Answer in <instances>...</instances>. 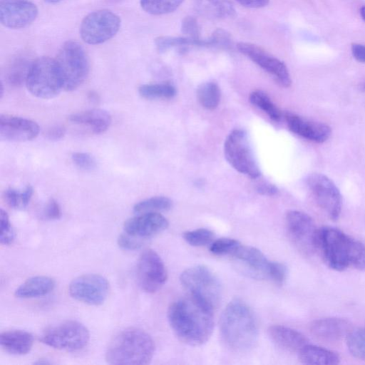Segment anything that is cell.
Returning <instances> with one entry per match:
<instances>
[{"mask_svg":"<svg viewBox=\"0 0 365 365\" xmlns=\"http://www.w3.org/2000/svg\"><path fill=\"white\" fill-rule=\"evenodd\" d=\"M34 193L32 186L27 185L23 190L9 188L5 190L4 197L6 203L14 209H24L29 203Z\"/></svg>","mask_w":365,"mask_h":365,"instance_id":"36","label":"cell"},{"mask_svg":"<svg viewBox=\"0 0 365 365\" xmlns=\"http://www.w3.org/2000/svg\"><path fill=\"white\" fill-rule=\"evenodd\" d=\"M209 47L222 49H230L233 46V41L230 33L222 29H216L208 38Z\"/></svg>","mask_w":365,"mask_h":365,"instance_id":"39","label":"cell"},{"mask_svg":"<svg viewBox=\"0 0 365 365\" xmlns=\"http://www.w3.org/2000/svg\"><path fill=\"white\" fill-rule=\"evenodd\" d=\"M173 206L172 200L164 196L152 197L137 202L133 207L135 213L160 212L169 210Z\"/></svg>","mask_w":365,"mask_h":365,"instance_id":"32","label":"cell"},{"mask_svg":"<svg viewBox=\"0 0 365 365\" xmlns=\"http://www.w3.org/2000/svg\"><path fill=\"white\" fill-rule=\"evenodd\" d=\"M257 192L262 195L274 196L278 193V189L274 185L269 183H262L256 188Z\"/></svg>","mask_w":365,"mask_h":365,"instance_id":"48","label":"cell"},{"mask_svg":"<svg viewBox=\"0 0 365 365\" xmlns=\"http://www.w3.org/2000/svg\"><path fill=\"white\" fill-rule=\"evenodd\" d=\"M346 341L351 354L365 361V329H352L346 336Z\"/></svg>","mask_w":365,"mask_h":365,"instance_id":"35","label":"cell"},{"mask_svg":"<svg viewBox=\"0 0 365 365\" xmlns=\"http://www.w3.org/2000/svg\"><path fill=\"white\" fill-rule=\"evenodd\" d=\"M137 279L140 288L148 293L158 292L166 282V267L155 250L148 249L141 253L137 264Z\"/></svg>","mask_w":365,"mask_h":365,"instance_id":"13","label":"cell"},{"mask_svg":"<svg viewBox=\"0 0 365 365\" xmlns=\"http://www.w3.org/2000/svg\"><path fill=\"white\" fill-rule=\"evenodd\" d=\"M298 356L299 361L306 364L335 365L340 362L336 352L309 344L299 351Z\"/></svg>","mask_w":365,"mask_h":365,"instance_id":"27","label":"cell"},{"mask_svg":"<svg viewBox=\"0 0 365 365\" xmlns=\"http://www.w3.org/2000/svg\"><path fill=\"white\" fill-rule=\"evenodd\" d=\"M184 240L191 246L202 247L210 245L214 240V232L206 228L186 231L182 234Z\"/></svg>","mask_w":365,"mask_h":365,"instance_id":"37","label":"cell"},{"mask_svg":"<svg viewBox=\"0 0 365 365\" xmlns=\"http://www.w3.org/2000/svg\"><path fill=\"white\" fill-rule=\"evenodd\" d=\"M39 134L38 124L27 118L7 114L0 115V139L10 142H26Z\"/></svg>","mask_w":365,"mask_h":365,"instance_id":"18","label":"cell"},{"mask_svg":"<svg viewBox=\"0 0 365 365\" xmlns=\"http://www.w3.org/2000/svg\"><path fill=\"white\" fill-rule=\"evenodd\" d=\"M287 232L292 243L304 255L317 252L318 229L313 219L299 210H289L285 216Z\"/></svg>","mask_w":365,"mask_h":365,"instance_id":"11","label":"cell"},{"mask_svg":"<svg viewBox=\"0 0 365 365\" xmlns=\"http://www.w3.org/2000/svg\"><path fill=\"white\" fill-rule=\"evenodd\" d=\"M43 217L46 220H54L61 217V210L58 202L50 199L43 210Z\"/></svg>","mask_w":365,"mask_h":365,"instance_id":"45","label":"cell"},{"mask_svg":"<svg viewBox=\"0 0 365 365\" xmlns=\"http://www.w3.org/2000/svg\"><path fill=\"white\" fill-rule=\"evenodd\" d=\"M44 1L48 4H57L63 0H44Z\"/></svg>","mask_w":365,"mask_h":365,"instance_id":"51","label":"cell"},{"mask_svg":"<svg viewBox=\"0 0 365 365\" xmlns=\"http://www.w3.org/2000/svg\"><path fill=\"white\" fill-rule=\"evenodd\" d=\"M241 5L253 9L262 8L267 6L269 0H236Z\"/></svg>","mask_w":365,"mask_h":365,"instance_id":"49","label":"cell"},{"mask_svg":"<svg viewBox=\"0 0 365 365\" xmlns=\"http://www.w3.org/2000/svg\"><path fill=\"white\" fill-rule=\"evenodd\" d=\"M142 242L133 236L127 233L121 234L118 238V246L125 250H135L139 249Z\"/></svg>","mask_w":365,"mask_h":365,"instance_id":"44","label":"cell"},{"mask_svg":"<svg viewBox=\"0 0 365 365\" xmlns=\"http://www.w3.org/2000/svg\"><path fill=\"white\" fill-rule=\"evenodd\" d=\"M138 93L145 99L172 98L177 93L175 86L169 83L144 84L139 87Z\"/></svg>","mask_w":365,"mask_h":365,"instance_id":"30","label":"cell"},{"mask_svg":"<svg viewBox=\"0 0 365 365\" xmlns=\"http://www.w3.org/2000/svg\"><path fill=\"white\" fill-rule=\"evenodd\" d=\"M220 89L212 81L200 84L197 89V97L202 107L207 110L215 109L220 101Z\"/></svg>","mask_w":365,"mask_h":365,"instance_id":"29","label":"cell"},{"mask_svg":"<svg viewBox=\"0 0 365 365\" xmlns=\"http://www.w3.org/2000/svg\"><path fill=\"white\" fill-rule=\"evenodd\" d=\"M168 225L167 219L160 212H145L128 219L123 228L125 233L140 240L163 232Z\"/></svg>","mask_w":365,"mask_h":365,"instance_id":"19","label":"cell"},{"mask_svg":"<svg viewBox=\"0 0 365 365\" xmlns=\"http://www.w3.org/2000/svg\"><path fill=\"white\" fill-rule=\"evenodd\" d=\"M155 45L160 52H165L167 50L177 46H207V39L195 40L187 36H158L155 39Z\"/></svg>","mask_w":365,"mask_h":365,"instance_id":"31","label":"cell"},{"mask_svg":"<svg viewBox=\"0 0 365 365\" xmlns=\"http://www.w3.org/2000/svg\"><path fill=\"white\" fill-rule=\"evenodd\" d=\"M195 7L202 16L212 19H223L235 15L230 0H196Z\"/></svg>","mask_w":365,"mask_h":365,"instance_id":"26","label":"cell"},{"mask_svg":"<svg viewBox=\"0 0 365 365\" xmlns=\"http://www.w3.org/2000/svg\"><path fill=\"white\" fill-rule=\"evenodd\" d=\"M65 128L61 125H53L46 131V137L50 140H58L65 135Z\"/></svg>","mask_w":365,"mask_h":365,"instance_id":"46","label":"cell"},{"mask_svg":"<svg viewBox=\"0 0 365 365\" xmlns=\"http://www.w3.org/2000/svg\"><path fill=\"white\" fill-rule=\"evenodd\" d=\"M184 0H140L142 9L152 15H163L175 11Z\"/></svg>","mask_w":365,"mask_h":365,"instance_id":"34","label":"cell"},{"mask_svg":"<svg viewBox=\"0 0 365 365\" xmlns=\"http://www.w3.org/2000/svg\"><path fill=\"white\" fill-rule=\"evenodd\" d=\"M362 89H363L364 91H365V83H364V85H363V86H362Z\"/></svg>","mask_w":365,"mask_h":365,"instance_id":"52","label":"cell"},{"mask_svg":"<svg viewBox=\"0 0 365 365\" xmlns=\"http://www.w3.org/2000/svg\"><path fill=\"white\" fill-rule=\"evenodd\" d=\"M231 257L247 276L256 279H269L272 261L257 248L242 244Z\"/></svg>","mask_w":365,"mask_h":365,"instance_id":"17","label":"cell"},{"mask_svg":"<svg viewBox=\"0 0 365 365\" xmlns=\"http://www.w3.org/2000/svg\"><path fill=\"white\" fill-rule=\"evenodd\" d=\"M34 96L50 99L63 89L61 74L55 59L43 56L34 61L25 83Z\"/></svg>","mask_w":365,"mask_h":365,"instance_id":"7","label":"cell"},{"mask_svg":"<svg viewBox=\"0 0 365 365\" xmlns=\"http://www.w3.org/2000/svg\"><path fill=\"white\" fill-rule=\"evenodd\" d=\"M1 346L7 352L24 355L29 353L34 344L33 335L23 330H10L0 334Z\"/></svg>","mask_w":365,"mask_h":365,"instance_id":"24","label":"cell"},{"mask_svg":"<svg viewBox=\"0 0 365 365\" xmlns=\"http://www.w3.org/2000/svg\"><path fill=\"white\" fill-rule=\"evenodd\" d=\"M237 48L241 53L272 75L282 86L285 88L290 86L291 77L284 62L254 43L239 42L237 44Z\"/></svg>","mask_w":365,"mask_h":365,"instance_id":"15","label":"cell"},{"mask_svg":"<svg viewBox=\"0 0 365 365\" xmlns=\"http://www.w3.org/2000/svg\"><path fill=\"white\" fill-rule=\"evenodd\" d=\"M249 99L252 104L263 110L272 120L274 121L280 120L282 116L280 110L264 92L255 91L250 93Z\"/></svg>","mask_w":365,"mask_h":365,"instance_id":"33","label":"cell"},{"mask_svg":"<svg viewBox=\"0 0 365 365\" xmlns=\"http://www.w3.org/2000/svg\"><path fill=\"white\" fill-rule=\"evenodd\" d=\"M224 154L229 164L239 173L252 179L259 177L260 170L245 130L235 129L227 135Z\"/></svg>","mask_w":365,"mask_h":365,"instance_id":"8","label":"cell"},{"mask_svg":"<svg viewBox=\"0 0 365 365\" xmlns=\"http://www.w3.org/2000/svg\"><path fill=\"white\" fill-rule=\"evenodd\" d=\"M55 60L64 90L74 91L86 79L89 72V63L86 53L79 43L74 41L65 42Z\"/></svg>","mask_w":365,"mask_h":365,"instance_id":"6","label":"cell"},{"mask_svg":"<svg viewBox=\"0 0 365 365\" xmlns=\"http://www.w3.org/2000/svg\"><path fill=\"white\" fill-rule=\"evenodd\" d=\"M351 49L354 58L357 61L365 63V45L353 43Z\"/></svg>","mask_w":365,"mask_h":365,"instance_id":"47","label":"cell"},{"mask_svg":"<svg viewBox=\"0 0 365 365\" xmlns=\"http://www.w3.org/2000/svg\"><path fill=\"white\" fill-rule=\"evenodd\" d=\"M168 319L175 336L189 346L205 344L213 331V310L188 294L170 305Z\"/></svg>","mask_w":365,"mask_h":365,"instance_id":"1","label":"cell"},{"mask_svg":"<svg viewBox=\"0 0 365 365\" xmlns=\"http://www.w3.org/2000/svg\"><path fill=\"white\" fill-rule=\"evenodd\" d=\"M181 31L187 37L195 40L200 39V32L197 21L193 16H187L182 19L181 23Z\"/></svg>","mask_w":365,"mask_h":365,"instance_id":"42","label":"cell"},{"mask_svg":"<svg viewBox=\"0 0 365 365\" xmlns=\"http://www.w3.org/2000/svg\"><path fill=\"white\" fill-rule=\"evenodd\" d=\"M32 62L23 56H18L13 59L6 72L7 82L13 86H20L26 83Z\"/></svg>","mask_w":365,"mask_h":365,"instance_id":"28","label":"cell"},{"mask_svg":"<svg viewBox=\"0 0 365 365\" xmlns=\"http://www.w3.org/2000/svg\"><path fill=\"white\" fill-rule=\"evenodd\" d=\"M220 331L226 346L238 353L251 350L259 337L256 317L252 309L240 299L230 302L222 311Z\"/></svg>","mask_w":365,"mask_h":365,"instance_id":"3","label":"cell"},{"mask_svg":"<svg viewBox=\"0 0 365 365\" xmlns=\"http://www.w3.org/2000/svg\"><path fill=\"white\" fill-rule=\"evenodd\" d=\"M73 163L81 170L91 171L96 168L95 158L88 153L75 152L71 155Z\"/></svg>","mask_w":365,"mask_h":365,"instance_id":"41","label":"cell"},{"mask_svg":"<svg viewBox=\"0 0 365 365\" xmlns=\"http://www.w3.org/2000/svg\"><path fill=\"white\" fill-rule=\"evenodd\" d=\"M68 120L73 124L87 128L94 134L106 131L111 124V116L103 109H91L73 113Z\"/></svg>","mask_w":365,"mask_h":365,"instance_id":"23","label":"cell"},{"mask_svg":"<svg viewBox=\"0 0 365 365\" xmlns=\"http://www.w3.org/2000/svg\"><path fill=\"white\" fill-rule=\"evenodd\" d=\"M1 234L0 242L5 245H11L15 239V232L11 224L7 212L0 210Z\"/></svg>","mask_w":365,"mask_h":365,"instance_id":"40","label":"cell"},{"mask_svg":"<svg viewBox=\"0 0 365 365\" xmlns=\"http://www.w3.org/2000/svg\"><path fill=\"white\" fill-rule=\"evenodd\" d=\"M360 15H361L362 19L365 21V6L361 8Z\"/></svg>","mask_w":365,"mask_h":365,"instance_id":"50","label":"cell"},{"mask_svg":"<svg viewBox=\"0 0 365 365\" xmlns=\"http://www.w3.org/2000/svg\"><path fill=\"white\" fill-rule=\"evenodd\" d=\"M317 251L334 270L344 271L351 267L365 271V246L337 228L325 226L318 229Z\"/></svg>","mask_w":365,"mask_h":365,"instance_id":"2","label":"cell"},{"mask_svg":"<svg viewBox=\"0 0 365 365\" xmlns=\"http://www.w3.org/2000/svg\"><path fill=\"white\" fill-rule=\"evenodd\" d=\"M352 329L349 321L338 317L319 319L313 321L309 326L312 334L327 341H336L346 338Z\"/></svg>","mask_w":365,"mask_h":365,"instance_id":"21","label":"cell"},{"mask_svg":"<svg viewBox=\"0 0 365 365\" xmlns=\"http://www.w3.org/2000/svg\"><path fill=\"white\" fill-rule=\"evenodd\" d=\"M307 184L318 205L330 219L336 220L341 211V195L335 183L327 175L312 173L307 178Z\"/></svg>","mask_w":365,"mask_h":365,"instance_id":"12","label":"cell"},{"mask_svg":"<svg viewBox=\"0 0 365 365\" xmlns=\"http://www.w3.org/2000/svg\"><path fill=\"white\" fill-rule=\"evenodd\" d=\"M268 335L278 347L290 352L299 353L309 344L307 338L303 334L282 325L270 326L268 329Z\"/></svg>","mask_w":365,"mask_h":365,"instance_id":"22","label":"cell"},{"mask_svg":"<svg viewBox=\"0 0 365 365\" xmlns=\"http://www.w3.org/2000/svg\"><path fill=\"white\" fill-rule=\"evenodd\" d=\"M88 329L77 321H66L48 328L42 334V343L54 349L69 351L83 349L88 343Z\"/></svg>","mask_w":365,"mask_h":365,"instance_id":"9","label":"cell"},{"mask_svg":"<svg viewBox=\"0 0 365 365\" xmlns=\"http://www.w3.org/2000/svg\"><path fill=\"white\" fill-rule=\"evenodd\" d=\"M284 118L292 132L309 140L321 143L331 135V129L326 123L310 121L289 112L284 113Z\"/></svg>","mask_w":365,"mask_h":365,"instance_id":"20","label":"cell"},{"mask_svg":"<svg viewBox=\"0 0 365 365\" xmlns=\"http://www.w3.org/2000/svg\"><path fill=\"white\" fill-rule=\"evenodd\" d=\"M120 27V19L116 14L101 9L86 15L81 23L79 31L86 43L96 45L112 38Z\"/></svg>","mask_w":365,"mask_h":365,"instance_id":"10","label":"cell"},{"mask_svg":"<svg viewBox=\"0 0 365 365\" xmlns=\"http://www.w3.org/2000/svg\"><path fill=\"white\" fill-rule=\"evenodd\" d=\"M53 279L47 276L32 277L22 283L16 290L19 298H34L50 293L55 287Z\"/></svg>","mask_w":365,"mask_h":365,"instance_id":"25","label":"cell"},{"mask_svg":"<svg viewBox=\"0 0 365 365\" xmlns=\"http://www.w3.org/2000/svg\"><path fill=\"white\" fill-rule=\"evenodd\" d=\"M180 281L187 294L195 298L213 311L221 302L222 287L217 276L203 265L185 269Z\"/></svg>","mask_w":365,"mask_h":365,"instance_id":"5","label":"cell"},{"mask_svg":"<svg viewBox=\"0 0 365 365\" xmlns=\"http://www.w3.org/2000/svg\"><path fill=\"white\" fill-rule=\"evenodd\" d=\"M36 5L29 0H0V21L11 29L25 28L38 16Z\"/></svg>","mask_w":365,"mask_h":365,"instance_id":"16","label":"cell"},{"mask_svg":"<svg viewBox=\"0 0 365 365\" xmlns=\"http://www.w3.org/2000/svg\"><path fill=\"white\" fill-rule=\"evenodd\" d=\"M242 243L237 240L222 237L214 240L210 246V251L215 255L232 257Z\"/></svg>","mask_w":365,"mask_h":365,"instance_id":"38","label":"cell"},{"mask_svg":"<svg viewBox=\"0 0 365 365\" xmlns=\"http://www.w3.org/2000/svg\"><path fill=\"white\" fill-rule=\"evenodd\" d=\"M152 337L139 328H127L118 332L110 341L105 354L110 364H148L155 353Z\"/></svg>","mask_w":365,"mask_h":365,"instance_id":"4","label":"cell"},{"mask_svg":"<svg viewBox=\"0 0 365 365\" xmlns=\"http://www.w3.org/2000/svg\"><path fill=\"white\" fill-rule=\"evenodd\" d=\"M287 276V267L281 262L272 261L269 269V279L281 285L285 282Z\"/></svg>","mask_w":365,"mask_h":365,"instance_id":"43","label":"cell"},{"mask_svg":"<svg viewBox=\"0 0 365 365\" xmlns=\"http://www.w3.org/2000/svg\"><path fill=\"white\" fill-rule=\"evenodd\" d=\"M109 282L98 274H87L73 279L68 292L75 299L90 305L102 304L109 293Z\"/></svg>","mask_w":365,"mask_h":365,"instance_id":"14","label":"cell"}]
</instances>
